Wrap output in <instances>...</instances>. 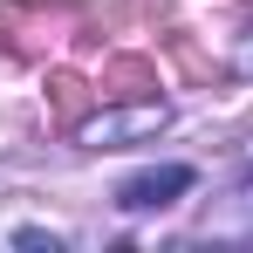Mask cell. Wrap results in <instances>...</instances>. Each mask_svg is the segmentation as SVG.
Segmentation results:
<instances>
[{
	"label": "cell",
	"instance_id": "6da1fadb",
	"mask_svg": "<svg viewBox=\"0 0 253 253\" xmlns=\"http://www.w3.org/2000/svg\"><path fill=\"white\" fill-rule=\"evenodd\" d=\"M165 124H171L165 103H130V110H103V117H89V124L76 130V144H83V151H124L130 137H158Z\"/></svg>",
	"mask_w": 253,
	"mask_h": 253
},
{
	"label": "cell",
	"instance_id": "3957f363",
	"mask_svg": "<svg viewBox=\"0 0 253 253\" xmlns=\"http://www.w3.org/2000/svg\"><path fill=\"white\" fill-rule=\"evenodd\" d=\"M240 76H253V35H247V48H240Z\"/></svg>",
	"mask_w": 253,
	"mask_h": 253
},
{
	"label": "cell",
	"instance_id": "7a4b0ae2",
	"mask_svg": "<svg viewBox=\"0 0 253 253\" xmlns=\"http://www.w3.org/2000/svg\"><path fill=\"white\" fill-rule=\"evenodd\" d=\"M192 192V165H158V171H137L117 185V206L124 212H158V206H178Z\"/></svg>",
	"mask_w": 253,
	"mask_h": 253
}]
</instances>
